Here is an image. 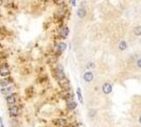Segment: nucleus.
I'll list each match as a JSON object with an SVG mask.
<instances>
[{
    "label": "nucleus",
    "instance_id": "1",
    "mask_svg": "<svg viewBox=\"0 0 141 127\" xmlns=\"http://www.w3.org/2000/svg\"><path fill=\"white\" fill-rule=\"evenodd\" d=\"M9 113H10V115L13 118L18 117L20 113V108L18 107L17 105H15V104L14 105H10L9 106Z\"/></svg>",
    "mask_w": 141,
    "mask_h": 127
},
{
    "label": "nucleus",
    "instance_id": "2",
    "mask_svg": "<svg viewBox=\"0 0 141 127\" xmlns=\"http://www.w3.org/2000/svg\"><path fill=\"white\" fill-rule=\"evenodd\" d=\"M10 74H11V70L8 65H3L0 67V76L6 77V76H9Z\"/></svg>",
    "mask_w": 141,
    "mask_h": 127
},
{
    "label": "nucleus",
    "instance_id": "3",
    "mask_svg": "<svg viewBox=\"0 0 141 127\" xmlns=\"http://www.w3.org/2000/svg\"><path fill=\"white\" fill-rule=\"evenodd\" d=\"M56 77H57L58 81H62V79L66 78L65 72H64V68H63V66H61V65H57V67H56Z\"/></svg>",
    "mask_w": 141,
    "mask_h": 127
},
{
    "label": "nucleus",
    "instance_id": "4",
    "mask_svg": "<svg viewBox=\"0 0 141 127\" xmlns=\"http://www.w3.org/2000/svg\"><path fill=\"white\" fill-rule=\"evenodd\" d=\"M17 101V95L14 94V93H11L9 95L5 96V102L9 104V105H14Z\"/></svg>",
    "mask_w": 141,
    "mask_h": 127
},
{
    "label": "nucleus",
    "instance_id": "5",
    "mask_svg": "<svg viewBox=\"0 0 141 127\" xmlns=\"http://www.w3.org/2000/svg\"><path fill=\"white\" fill-rule=\"evenodd\" d=\"M13 90H14V87L10 85V86H6V87L2 88V89H1V93L3 95H9V94L13 93Z\"/></svg>",
    "mask_w": 141,
    "mask_h": 127
},
{
    "label": "nucleus",
    "instance_id": "6",
    "mask_svg": "<svg viewBox=\"0 0 141 127\" xmlns=\"http://www.w3.org/2000/svg\"><path fill=\"white\" fill-rule=\"evenodd\" d=\"M102 89H103V92L105 94H109L110 92L113 91V86H111L109 83H105L102 86Z\"/></svg>",
    "mask_w": 141,
    "mask_h": 127
},
{
    "label": "nucleus",
    "instance_id": "7",
    "mask_svg": "<svg viewBox=\"0 0 141 127\" xmlns=\"http://www.w3.org/2000/svg\"><path fill=\"white\" fill-rule=\"evenodd\" d=\"M76 106H78V104H76V102H74L73 100H68L67 101V109L74 110L76 108Z\"/></svg>",
    "mask_w": 141,
    "mask_h": 127
},
{
    "label": "nucleus",
    "instance_id": "8",
    "mask_svg": "<svg viewBox=\"0 0 141 127\" xmlns=\"http://www.w3.org/2000/svg\"><path fill=\"white\" fill-rule=\"evenodd\" d=\"M92 79H94V73L91 71L85 72V74H84V81L87 82V83H90Z\"/></svg>",
    "mask_w": 141,
    "mask_h": 127
},
{
    "label": "nucleus",
    "instance_id": "9",
    "mask_svg": "<svg viewBox=\"0 0 141 127\" xmlns=\"http://www.w3.org/2000/svg\"><path fill=\"white\" fill-rule=\"evenodd\" d=\"M12 83V79L11 78H3V79H0V87L1 88H4L6 86H10V84Z\"/></svg>",
    "mask_w": 141,
    "mask_h": 127
},
{
    "label": "nucleus",
    "instance_id": "10",
    "mask_svg": "<svg viewBox=\"0 0 141 127\" xmlns=\"http://www.w3.org/2000/svg\"><path fill=\"white\" fill-rule=\"evenodd\" d=\"M66 48H67V45H66L65 42H60V44L56 45V51H57L58 53H63L66 50Z\"/></svg>",
    "mask_w": 141,
    "mask_h": 127
},
{
    "label": "nucleus",
    "instance_id": "11",
    "mask_svg": "<svg viewBox=\"0 0 141 127\" xmlns=\"http://www.w3.org/2000/svg\"><path fill=\"white\" fill-rule=\"evenodd\" d=\"M76 14H78V17L79 18H84L86 16V9L84 8V6H81V8L78 9V12H76Z\"/></svg>",
    "mask_w": 141,
    "mask_h": 127
},
{
    "label": "nucleus",
    "instance_id": "12",
    "mask_svg": "<svg viewBox=\"0 0 141 127\" xmlns=\"http://www.w3.org/2000/svg\"><path fill=\"white\" fill-rule=\"evenodd\" d=\"M68 35H69V29H68L67 27H65L62 30H60V37L61 38H66Z\"/></svg>",
    "mask_w": 141,
    "mask_h": 127
},
{
    "label": "nucleus",
    "instance_id": "13",
    "mask_svg": "<svg viewBox=\"0 0 141 127\" xmlns=\"http://www.w3.org/2000/svg\"><path fill=\"white\" fill-rule=\"evenodd\" d=\"M134 34H135L136 36H140L141 35V26H137V27H135L134 28Z\"/></svg>",
    "mask_w": 141,
    "mask_h": 127
},
{
    "label": "nucleus",
    "instance_id": "14",
    "mask_svg": "<svg viewBox=\"0 0 141 127\" xmlns=\"http://www.w3.org/2000/svg\"><path fill=\"white\" fill-rule=\"evenodd\" d=\"M127 48V44H126V41H124V40H122V41H120V44H119V49L121 50V51H123V50H125Z\"/></svg>",
    "mask_w": 141,
    "mask_h": 127
},
{
    "label": "nucleus",
    "instance_id": "15",
    "mask_svg": "<svg viewBox=\"0 0 141 127\" xmlns=\"http://www.w3.org/2000/svg\"><path fill=\"white\" fill-rule=\"evenodd\" d=\"M76 94H78V97H79V101L81 102L82 104L84 103V100H83V96H82V93H81V89L78 87L76 88Z\"/></svg>",
    "mask_w": 141,
    "mask_h": 127
},
{
    "label": "nucleus",
    "instance_id": "16",
    "mask_svg": "<svg viewBox=\"0 0 141 127\" xmlns=\"http://www.w3.org/2000/svg\"><path fill=\"white\" fill-rule=\"evenodd\" d=\"M95 113H97V111L95 110H91V111H89V118L91 117V118H94V115H95Z\"/></svg>",
    "mask_w": 141,
    "mask_h": 127
},
{
    "label": "nucleus",
    "instance_id": "17",
    "mask_svg": "<svg viewBox=\"0 0 141 127\" xmlns=\"http://www.w3.org/2000/svg\"><path fill=\"white\" fill-rule=\"evenodd\" d=\"M136 64H137V66H138V67L141 68V58H139V59L137 60V63H136Z\"/></svg>",
    "mask_w": 141,
    "mask_h": 127
},
{
    "label": "nucleus",
    "instance_id": "18",
    "mask_svg": "<svg viewBox=\"0 0 141 127\" xmlns=\"http://www.w3.org/2000/svg\"><path fill=\"white\" fill-rule=\"evenodd\" d=\"M76 0H71V4H72V5H73V6H75L76 5Z\"/></svg>",
    "mask_w": 141,
    "mask_h": 127
},
{
    "label": "nucleus",
    "instance_id": "19",
    "mask_svg": "<svg viewBox=\"0 0 141 127\" xmlns=\"http://www.w3.org/2000/svg\"><path fill=\"white\" fill-rule=\"evenodd\" d=\"M0 127H4L3 123H2V118H0Z\"/></svg>",
    "mask_w": 141,
    "mask_h": 127
},
{
    "label": "nucleus",
    "instance_id": "20",
    "mask_svg": "<svg viewBox=\"0 0 141 127\" xmlns=\"http://www.w3.org/2000/svg\"><path fill=\"white\" fill-rule=\"evenodd\" d=\"M139 123L141 124V115H140V117H139Z\"/></svg>",
    "mask_w": 141,
    "mask_h": 127
},
{
    "label": "nucleus",
    "instance_id": "21",
    "mask_svg": "<svg viewBox=\"0 0 141 127\" xmlns=\"http://www.w3.org/2000/svg\"><path fill=\"white\" fill-rule=\"evenodd\" d=\"M56 1H62V0H56Z\"/></svg>",
    "mask_w": 141,
    "mask_h": 127
}]
</instances>
